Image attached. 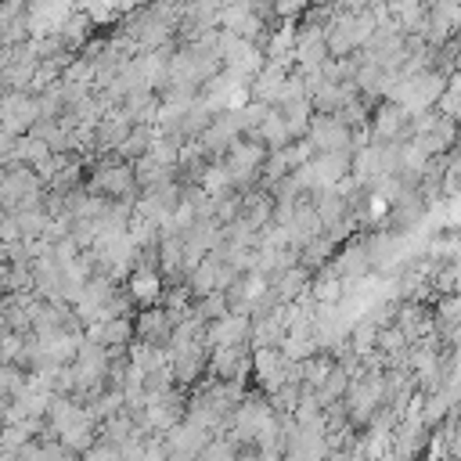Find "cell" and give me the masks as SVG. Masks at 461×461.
<instances>
[{
    "label": "cell",
    "mask_w": 461,
    "mask_h": 461,
    "mask_svg": "<svg viewBox=\"0 0 461 461\" xmlns=\"http://www.w3.org/2000/svg\"><path fill=\"white\" fill-rule=\"evenodd\" d=\"M83 187L104 202H130L137 194V173H133V162H122L115 155L108 158H97L90 169H86V180Z\"/></svg>",
    "instance_id": "cell-1"
},
{
    "label": "cell",
    "mask_w": 461,
    "mask_h": 461,
    "mask_svg": "<svg viewBox=\"0 0 461 461\" xmlns=\"http://www.w3.org/2000/svg\"><path fill=\"white\" fill-rule=\"evenodd\" d=\"M306 140H310L313 155H324V151H349V148H353V130L346 126L342 115L313 112L310 130H306Z\"/></svg>",
    "instance_id": "cell-2"
},
{
    "label": "cell",
    "mask_w": 461,
    "mask_h": 461,
    "mask_svg": "<svg viewBox=\"0 0 461 461\" xmlns=\"http://www.w3.org/2000/svg\"><path fill=\"white\" fill-rule=\"evenodd\" d=\"M86 339L97 342L108 353H126L133 342V321L130 317H108V321H94L86 324Z\"/></svg>",
    "instance_id": "cell-3"
},
{
    "label": "cell",
    "mask_w": 461,
    "mask_h": 461,
    "mask_svg": "<svg viewBox=\"0 0 461 461\" xmlns=\"http://www.w3.org/2000/svg\"><path fill=\"white\" fill-rule=\"evenodd\" d=\"M173 328H176V317L169 313V310H158V306H148L144 313H137V321H133V335L140 339V342H148V346H169V339H173Z\"/></svg>",
    "instance_id": "cell-4"
}]
</instances>
